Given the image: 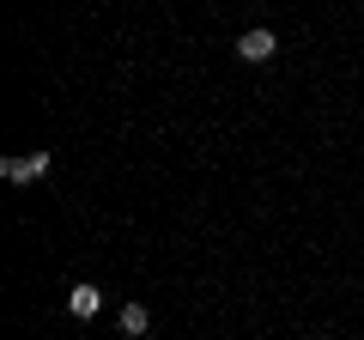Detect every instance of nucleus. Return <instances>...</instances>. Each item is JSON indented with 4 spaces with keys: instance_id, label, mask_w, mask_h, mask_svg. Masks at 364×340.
Returning <instances> with one entry per match:
<instances>
[{
    "instance_id": "2",
    "label": "nucleus",
    "mask_w": 364,
    "mask_h": 340,
    "mask_svg": "<svg viewBox=\"0 0 364 340\" xmlns=\"http://www.w3.org/2000/svg\"><path fill=\"white\" fill-rule=\"evenodd\" d=\"M273 55H279V37H273L267 25H255V31H243V37H237V61L261 67V61H273Z\"/></svg>"
},
{
    "instance_id": "3",
    "label": "nucleus",
    "mask_w": 364,
    "mask_h": 340,
    "mask_svg": "<svg viewBox=\"0 0 364 340\" xmlns=\"http://www.w3.org/2000/svg\"><path fill=\"white\" fill-rule=\"evenodd\" d=\"M67 310H73V316H79V322H91V316L104 310V292L91 286V280H79V286H73V292H67Z\"/></svg>"
},
{
    "instance_id": "4",
    "label": "nucleus",
    "mask_w": 364,
    "mask_h": 340,
    "mask_svg": "<svg viewBox=\"0 0 364 340\" xmlns=\"http://www.w3.org/2000/svg\"><path fill=\"white\" fill-rule=\"evenodd\" d=\"M122 334H152V310H146V304H122Z\"/></svg>"
},
{
    "instance_id": "1",
    "label": "nucleus",
    "mask_w": 364,
    "mask_h": 340,
    "mask_svg": "<svg viewBox=\"0 0 364 340\" xmlns=\"http://www.w3.org/2000/svg\"><path fill=\"white\" fill-rule=\"evenodd\" d=\"M49 170H55V158L37 146V152H25V158H6V164H0V176H6V183H43Z\"/></svg>"
}]
</instances>
